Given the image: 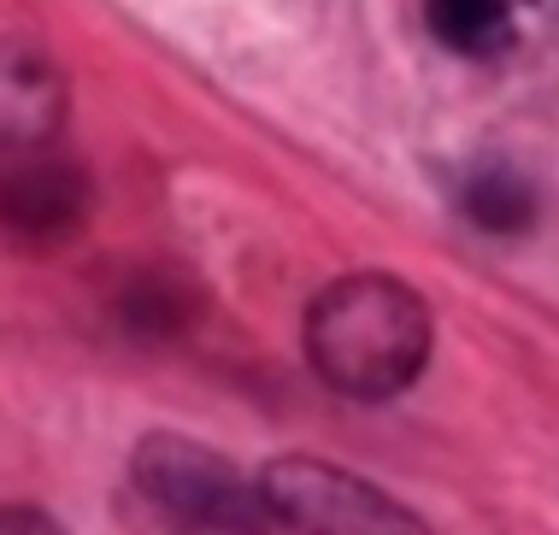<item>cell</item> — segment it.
I'll return each instance as SVG.
<instances>
[{
  "mask_svg": "<svg viewBox=\"0 0 559 535\" xmlns=\"http://www.w3.org/2000/svg\"><path fill=\"white\" fill-rule=\"evenodd\" d=\"M300 342H307L312 377L330 394L389 401V394L418 382L436 324L413 283L389 277V271H354V277H336L307 306Z\"/></svg>",
  "mask_w": 559,
  "mask_h": 535,
  "instance_id": "obj_1",
  "label": "cell"
},
{
  "mask_svg": "<svg viewBox=\"0 0 559 535\" xmlns=\"http://www.w3.org/2000/svg\"><path fill=\"white\" fill-rule=\"evenodd\" d=\"M118 512L135 535H271L260 477H241L224 453L189 436H142L130 448Z\"/></svg>",
  "mask_w": 559,
  "mask_h": 535,
  "instance_id": "obj_2",
  "label": "cell"
},
{
  "mask_svg": "<svg viewBox=\"0 0 559 535\" xmlns=\"http://www.w3.org/2000/svg\"><path fill=\"white\" fill-rule=\"evenodd\" d=\"M271 518L295 535H430L425 518L377 483L312 453H283L260 471Z\"/></svg>",
  "mask_w": 559,
  "mask_h": 535,
  "instance_id": "obj_3",
  "label": "cell"
},
{
  "mask_svg": "<svg viewBox=\"0 0 559 535\" xmlns=\"http://www.w3.org/2000/svg\"><path fill=\"white\" fill-rule=\"evenodd\" d=\"M88 218V177L59 153L24 147L0 165V236L19 248H59Z\"/></svg>",
  "mask_w": 559,
  "mask_h": 535,
  "instance_id": "obj_4",
  "label": "cell"
},
{
  "mask_svg": "<svg viewBox=\"0 0 559 535\" xmlns=\"http://www.w3.org/2000/svg\"><path fill=\"white\" fill-rule=\"evenodd\" d=\"M66 124V83L29 41H0V147H48Z\"/></svg>",
  "mask_w": 559,
  "mask_h": 535,
  "instance_id": "obj_5",
  "label": "cell"
},
{
  "mask_svg": "<svg viewBox=\"0 0 559 535\" xmlns=\"http://www.w3.org/2000/svg\"><path fill=\"white\" fill-rule=\"evenodd\" d=\"M460 212L472 218L483 236H531L536 218H542V201H536V182L507 159H489L477 171H465L460 182Z\"/></svg>",
  "mask_w": 559,
  "mask_h": 535,
  "instance_id": "obj_6",
  "label": "cell"
},
{
  "mask_svg": "<svg viewBox=\"0 0 559 535\" xmlns=\"http://www.w3.org/2000/svg\"><path fill=\"white\" fill-rule=\"evenodd\" d=\"M512 7L519 0H425V24L448 54L489 59L512 41Z\"/></svg>",
  "mask_w": 559,
  "mask_h": 535,
  "instance_id": "obj_7",
  "label": "cell"
},
{
  "mask_svg": "<svg viewBox=\"0 0 559 535\" xmlns=\"http://www.w3.org/2000/svg\"><path fill=\"white\" fill-rule=\"evenodd\" d=\"M118 324L130 335H183L194 324V288L183 277H130L118 295Z\"/></svg>",
  "mask_w": 559,
  "mask_h": 535,
  "instance_id": "obj_8",
  "label": "cell"
},
{
  "mask_svg": "<svg viewBox=\"0 0 559 535\" xmlns=\"http://www.w3.org/2000/svg\"><path fill=\"white\" fill-rule=\"evenodd\" d=\"M0 535H66V530L36 507H0Z\"/></svg>",
  "mask_w": 559,
  "mask_h": 535,
  "instance_id": "obj_9",
  "label": "cell"
}]
</instances>
